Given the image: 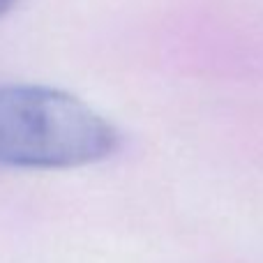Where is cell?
I'll return each mask as SVG.
<instances>
[{
    "label": "cell",
    "mask_w": 263,
    "mask_h": 263,
    "mask_svg": "<svg viewBox=\"0 0 263 263\" xmlns=\"http://www.w3.org/2000/svg\"><path fill=\"white\" fill-rule=\"evenodd\" d=\"M116 127L83 100L58 88H0V166L74 168L111 157Z\"/></svg>",
    "instance_id": "cell-1"
},
{
    "label": "cell",
    "mask_w": 263,
    "mask_h": 263,
    "mask_svg": "<svg viewBox=\"0 0 263 263\" xmlns=\"http://www.w3.org/2000/svg\"><path fill=\"white\" fill-rule=\"evenodd\" d=\"M14 5V0H0V14H5Z\"/></svg>",
    "instance_id": "cell-2"
}]
</instances>
